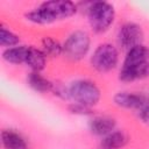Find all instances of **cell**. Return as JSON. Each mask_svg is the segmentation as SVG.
<instances>
[{
	"label": "cell",
	"mask_w": 149,
	"mask_h": 149,
	"mask_svg": "<svg viewBox=\"0 0 149 149\" xmlns=\"http://www.w3.org/2000/svg\"><path fill=\"white\" fill-rule=\"evenodd\" d=\"M78 7L69 0H49L26 13V20L35 24H50L74 15Z\"/></svg>",
	"instance_id": "cell-1"
},
{
	"label": "cell",
	"mask_w": 149,
	"mask_h": 149,
	"mask_svg": "<svg viewBox=\"0 0 149 149\" xmlns=\"http://www.w3.org/2000/svg\"><path fill=\"white\" fill-rule=\"evenodd\" d=\"M115 19V9L112 3L106 1H94L87 7V21L91 29L101 34L108 30Z\"/></svg>",
	"instance_id": "cell-2"
},
{
	"label": "cell",
	"mask_w": 149,
	"mask_h": 149,
	"mask_svg": "<svg viewBox=\"0 0 149 149\" xmlns=\"http://www.w3.org/2000/svg\"><path fill=\"white\" fill-rule=\"evenodd\" d=\"M69 98L76 102L87 107L95 106L100 98L101 92L98 85L88 79H77L69 86Z\"/></svg>",
	"instance_id": "cell-3"
},
{
	"label": "cell",
	"mask_w": 149,
	"mask_h": 149,
	"mask_svg": "<svg viewBox=\"0 0 149 149\" xmlns=\"http://www.w3.org/2000/svg\"><path fill=\"white\" fill-rule=\"evenodd\" d=\"M91 37L85 30L72 31L63 43V54L70 61L78 62L83 59L90 51Z\"/></svg>",
	"instance_id": "cell-4"
},
{
	"label": "cell",
	"mask_w": 149,
	"mask_h": 149,
	"mask_svg": "<svg viewBox=\"0 0 149 149\" xmlns=\"http://www.w3.org/2000/svg\"><path fill=\"white\" fill-rule=\"evenodd\" d=\"M118 62H119V51L115 45L108 42L99 44L94 49L90 58L91 66L95 71L101 73L109 72L111 70H113L118 65Z\"/></svg>",
	"instance_id": "cell-5"
},
{
	"label": "cell",
	"mask_w": 149,
	"mask_h": 149,
	"mask_svg": "<svg viewBox=\"0 0 149 149\" xmlns=\"http://www.w3.org/2000/svg\"><path fill=\"white\" fill-rule=\"evenodd\" d=\"M144 34L140 24L135 22L123 23L118 31V42L125 50H129L133 47L142 44Z\"/></svg>",
	"instance_id": "cell-6"
},
{
	"label": "cell",
	"mask_w": 149,
	"mask_h": 149,
	"mask_svg": "<svg viewBox=\"0 0 149 149\" xmlns=\"http://www.w3.org/2000/svg\"><path fill=\"white\" fill-rule=\"evenodd\" d=\"M114 104L121 108L126 109H136L139 111L144 105L149 104V97L140 93V92H129V91H121L118 92L114 98Z\"/></svg>",
	"instance_id": "cell-7"
},
{
	"label": "cell",
	"mask_w": 149,
	"mask_h": 149,
	"mask_svg": "<svg viewBox=\"0 0 149 149\" xmlns=\"http://www.w3.org/2000/svg\"><path fill=\"white\" fill-rule=\"evenodd\" d=\"M149 77V61L133 64H122L119 79L125 83H132Z\"/></svg>",
	"instance_id": "cell-8"
},
{
	"label": "cell",
	"mask_w": 149,
	"mask_h": 149,
	"mask_svg": "<svg viewBox=\"0 0 149 149\" xmlns=\"http://www.w3.org/2000/svg\"><path fill=\"white\" fill-rule=\"evenodd\" d=\"M115 127H116L115 119H113L111 116H106V115L94 116L88 122V129H90V132L93 135L101 136V137H104L107 134H109L113 130H115Z\"/></svg>",
	"instance_id": "cell-9"
},
{
	"label": "cell",
	"mask_w": 149,
	"mask_h": 149,
	"mask_svg": "<svg viewBox=\"0 0 149 149\" xmlns=\"http://www.w3.org/2000/svg\"><path fill=\"white\" fill-rule=\"evenodd\" d=\"M128 142V136L122 130H113L100 141L99 149H122Z\"/></svg>",
	"instance_id": "cell-10"
},
{
	"label": "cell",
	"mask_w": 149,
	"mask_h": 149,
	"mask_svg": "<svg viewBox=\"0 0 149 149\" xmlns=\"http://www.w3.org/2000/svg\"><path fill=\"white\" fill-rule=\"evenodd\" d=\"M1 143L3 149H28L24 137L13 129H3L1 132Z\"/></svg>",
	"instance_id": "cell-11"
},
{
	"label": "cell",
	"mask_w": 149,
	"mask_h": 149,
	"mask_svg": "<svg viewBox=\"0 0 149 149\" xmlns=\"http://www.w3.org/2000/svg\"><path fill=\"white\" fill-rule=\"evenodd\" d=\"M24 64L29 66L31 71L41 72L47 65V55L42 51V49L29 45V51Z\"/></svg>",
	"instance_id": "cell-12"
},
{
	"label": "cell",
	"mask_w": 149,
	"mask_h": 149,
	"mask_svg": "<svg viewBox=\"0 0 149 149\" xmlns=\"http://www.w3.org/2000/svg\"><path fill=\"white\" fill-rule=\"evenodd\" d=\"M29 51V45H16L2 51V58L10 64H24Z\"/></svg>",
	"instance_id": "cell-13"
},
{
	"label": "cell",
	"mask_w": 149,
	"mask_h": 149,
	"mask_svg": "<svg viewBox=\"0 0 149 149\" xmlns=\"http://www.w3.org/2000/svg\"><path fill=\"white\" fill-rule=\"evenodd\" d=\"M27 83L28 85L38 93H45L51 92L52 88V81H50L48 78H45L41 72L31 71L27 76Z\"/></svg>",
	"instance_id": "cell-14"
},
{
	"label": "cell",
	"mask_w": 149,
	"mask_h": 149,
	"mask_svg": "<svg viewBox=\"0 0 149 149\" xmlns=\"http://www.w3.org/2000/svg\"><path fill=\"white\" fill-rule=\"evenodd\" d=\"M146 61H149V49L143 44H139L127 50V54H126V57L122 64L141 63Z\"/></svg>",
	"instance_id": "cell-15"
},
{
	"label": "cell",
	"mask_w": 149,
	"mask_h": 149,
	"mask_svg": "<svg viewBox=\"0 0 149 149\" xmlns=\"http://www.w3.org/2000/svg\"><path fill=\"white\" fill-rule=\"evenodd\" d=\"M42 51L50 57H57L63 54V44L52 37H44L42 40Z\"/></svg>",
	"instance_id": "cell-16"
},
{
	"label": "cell",
	"mask_w": 149,
	"mask_h": 149,
	"mask_svg": "<svg viewBox=\"0 0 149 149\" xmlns=\"http://www.w3.org/2000/svg\"><path fill=\"white\" fill-rule=\"evenodd\" d=\"M20 43V36L16 35L14 31H12L10 29H8L5 26L0 27V45L2 48H12V47H16Z\"/></svg>",
	"instance_id": "cell-17"
},
{
	"label": "cell",
	"mask_w": 149,
	"mask_h": 149,
	"mask_svg": "<svg viewBox=\"0 0 149 149\" xmlns=\"http://www.w3.org/2000/svg\"><path fill=\"white\" fill-rule=\"evenodd\" d=\"M69 111L72 114L81 115V116H86V115H92L93 114L92 107H87V106H84V105H80V104H76V102H72L71 105H69Z\"/></svg>",
	"instance_id": "cell-18"
},
{
	"label": "cell",
	"mask_w": 149,
	"mask_h": 149,
	"mask_svg": "<svg viewBox=\"0 0 149 149\" xmlns=\"http://www.w3.org/2000/svg\"><path fill=\"white\" fill-rule=\"evenodd\" d=\"M51 92L56 97H58V98H61L63 100H69L70 99L69 98V87L65 86V85H63L62 83H54L52 84Z\"/></svg>",
	"instance_id": "cell-19"
},
{
	"label": "cell",
	"mask_w": 149,
	"mask_h": 149,
	"mask_svg": "<svg viewBox=\"0 0 149 149\" xmlns=\"http://www.w3.org/2000/svg\"><path fill=\"white\" fill-rule=\"evenodd\" d=\"M137 115L142 120V122H144L146 125L149 126V104H147L142 108H140L137 111Z\"/></svg>",
	"instance_id": "cell-20"
}]
</instances>
